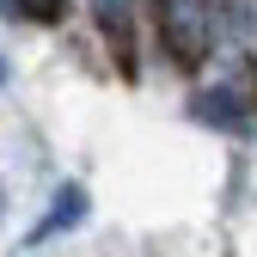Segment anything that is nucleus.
I'll list each match as a JSON object with an SVG mask.
<instances>
[{"label": "nucleus", "mask_w": 257, "mask_h": 257, "mask_svg": "<svg viewBox=\"0 0 257 257\" xmlns=\"http://www.w3.org/2000/svg\"><path fill=\"white\" fill-rule=\"evenodd\" d=\"M92 19H98V31H104V43H110V55H116L122 80H135V74H141V43H135V0H92Z\"/></svg>", "instance_id": "f257e3e1"}, {"label": "nucleus", "mask_w": 257, "mask_h": 257, "mask_svg": "<svg viewBox=\"0 0 257 257\" xmlns=\"http://www.w3.org/2000/svg\"><path fill=\"white\" fill-rule=\"evenodd\" d=\"M0 214H7V202H0Z\"/></svg>", "instance_id": "39448f33"}, {"label": "nucleus", "mask_w": 257, "mask_h": 257, "mask_svg": "<svg viewBox=\"0 0 257 257\" xmlns=\"http://www.w3.org/2000/svg\"><path fill=\"white\" fill-rule=\"evenodd\" d=\"M86 220V184H61L55 196H49V214L37 220V239H55V233H68Z\"/></svg>", "instance_id": "7ed1b4c3"}, {"label": "nucleus", "mask_w": 257, "mask_h": 257, "mask_svg": "<svg viewBox=\"0 0 257 257\" xmlns=\"http://www.w3.org/2000/svg\"><path fill=\"white\" fill-rule=\"evenodd\" d=\"M190 116L202 128H220V135H251V110L233 86H202L196 98H190Z\"/></svg>", "instance_id": "f03ea898"}, {"label": "nucleus", "mask_w": 257, "mask_h": 257, "mask_svg": "<svg viewBox=\"0 0 257 257\" xmlns=\"http://www.w3.org/2000/svg\"><path fill=\"white\" fill-rule=\"evenodd\" d=\"M0 86H7V55H0Z\"/></svg>", "instance_id": "20e7f679"}]
</instances>
